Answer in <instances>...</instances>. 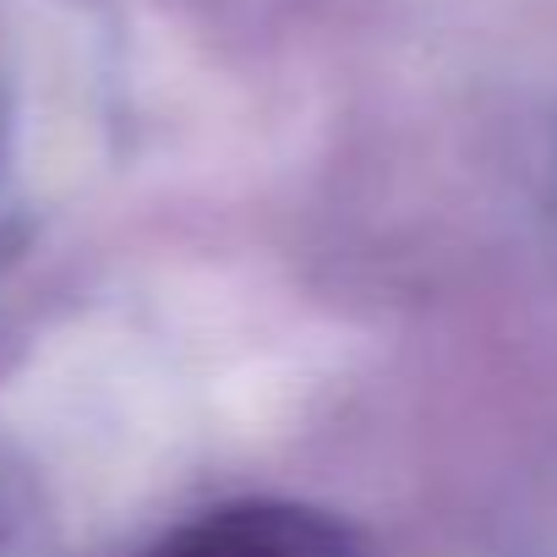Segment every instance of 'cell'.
Returning <instances> with one entry per match:
<instances>
[{"mask_svg": "<svg viewBox=\"0 0 557 557\" xmlns=\"http://www.w3.org/2000/svg\"><path fill=\"white\" fill-rule=\"evenodd\" d=\"M148 557H356V541L301 503H235L181 524Z\"/></svg>", "mask_w": 557, "mask_h": 557, "instance_id": "cell-1", "label": "cell"}]
</instances>
